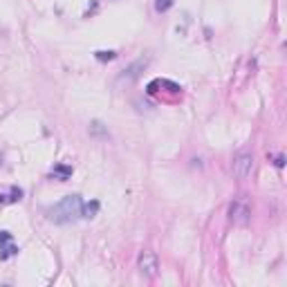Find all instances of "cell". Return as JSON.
I'll list each match as a JSON object with an SVG mask.
<instances>
[{
    "mask_svg": "<svg viewBox=\"0 0 287 287\" xmlns=\"http://www.w3.org/2000/svg\"><path fill=\"white\" fill-rule=\"evenodd\" d=\"M175 0H155V9L157 11H168L170 7H173Z\"/></svg>",
    "mask_w": 287,
    "mask_h": 287,
    "instance_id": "obj_8",
    "label": "cell"
},
{
    "mask_svg": "<svg viewBox=\"0 0 287 287\" xmlns=\"http://www.w3.org/2000/svg\"><path fill=\"white\" fill-rule=\"evenodd\" d=\"M137 267L146 276H155L157 269H159V258H157L155 251H142L137 258Z\"/></svg>",
    "mask_w": 287,
    "mask_h": 287,
    "instance_id": "obj_2",
    "label": "cell"
},
{
    "mask_svg": "<svg viewBox=\"0 0 287 287\" xmlns=\"http://www.w3.org/2000/svg\"><path fill=\"white\" fill-rule=\"evenodd\" d=\"M18 254V247L11 242V233L9 231H0V258L7 260L9 256Z\"/></svg>",
    "mask_w": 287,
    "mask_h": 287,
    "instance_id": "obj_5",
    "label": "cell"
},
{
    "mask_svg": "<svg viewBox=\"0 0 287 287\" xmlns=\"http://www.w3.org/2000/svg\"><path fill=\"white\" fill-rule=\"evenodd\" d=\"M97 211H99V202L94 200V202H90V204H85L83 209H81V215H83V218H94Z\"/></svg>",
    "mask_w": 287,
    "mask_h": 287,
    "instance_id": "obj_7",
    "label": "cell"
},
{
    "mask_svg": "<svg viewBox=\"0 0 287 287\" xmlns=\"http://www.w3.org/2000/svg\"><path fill=\"white\" fill-rule=\"evenodd\" d=\"M72 175V166H65V164H56L52 168V177L54 179H61V182H65V179H70Z\"/></svg>",
    "mask_w": 287,
    "mask_h": 287,
    "instance_id": "obj_6",
    "label": "cell"
},
{
    "mask_svg": "<svg viewBox=\"0 0 287 287\" xmlns=\"http://www.w3.org/2000/svg\"><path fill=\"white\" fill-rule=\"evenodd\" d=\"M254 170V157L251 152H240V155L233 159V175L240 179H247Z\"/></svg>",
    "mask_w": 287,
    "mask_h": 287,
    "instance_id": "obj_3",
    "label": "cell"
},
{
    "mask_svg": "<svg viewBox=\"0 0 287 287\" xmlns=\"http://www.w3.org/2000/svg\"><path fill=\"white\" fill-rule=\"evenodd\" d=\"M229 213H231V220L238 224H247L251 218V211L247 209V204H242V202H233L231 209H229Z\"/></svg>",
    "mask_w": 287,
    "mask_h": 287,
    "instance_id": "obj_4",
    "label": "cell"
},
{
    "mask_svg": "<svg viewBox=\"0 0 287 287\" xmlns=\"http://www.w3.org/2000/svg\"><path fill=\"white\" fill-rule=\"evenodd\" d=\"M81 209H83L81 195H65L61 202H56V204L47 211V215H49V220L56 224H70L81 215Z\"/></svg>",
    "mask_w": 287,
    "mask_h": 287,
    "instance_id": "obj_1",
    "label": "cell"
},
{
    "mask_svg": "<svg viewBox=\"0 0 287 287\" xmlns=\"http://www.w3.org/2000/svg\"><path fill=\"white\" fill-rule=\"evenodd\" d=\"M94 56H97L99 61H112V58H115L117 54H115V52H97Z\"/></svg>",
    "mask_w": 287,
    "mask_h": 287,
    "instance_id": "obj_9",
    "label": "cell"
}]
</instances>
